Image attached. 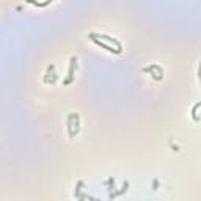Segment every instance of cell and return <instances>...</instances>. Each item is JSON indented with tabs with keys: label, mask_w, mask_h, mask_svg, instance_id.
I'll return each mask as SVG.
<instances>
[{
	"label": "cell",
	"mask_w": 201,
	"mask_h": 201,
	"mask_svg": "<svg viewBox=\"0 0 201 201\" xmlns=\"http://www.w3.org/2000/svg\"><path fill=\"white\" fill-rule=\"evenodd\" d=\"M90 36H91V38H96V39H97V38H102V39H106L107 43H113V44L116 46V49L121 50V46H120V43H118L115 38H110V36H107V35H99V36H97V35H94V33H91Z\"/></svg>",
	"instance_id": "cell-1"
},
{
	"label": "cell",
	"mask_w": 201,
	"mask_h": 201,
	"mask_svg": "<svg viewBox=\"0 0 201 201\" xmlns=\"http://www.w3.org/2000/svg\"><path fill=\"white\" fill-rule=\"evenodd\" d=\"M93 41L96 43V44H99V46H102L104 49H107L109 52H115V54H120L121 50H118V49H115V47H112V46H109V44H106V43H100L99 39H96V38H93Z\"/></svg>",
	"instance_id": "cell-2"
}]
</instances>
